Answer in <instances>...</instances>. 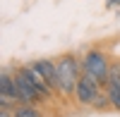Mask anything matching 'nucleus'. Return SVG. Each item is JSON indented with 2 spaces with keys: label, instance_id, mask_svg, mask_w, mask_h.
I'll return each instance as SVG.
<instances>
[{
  "label": "nucleus",
  "instance_id": "3",
  "mask_svg": "<svg viewBox=\"0 0 120 117\" xmlns=\"http://www.w3.org/2000/svg\"><path fill=\"white\" fill-rule=\"evenodd\" d=\"M98 93H101V84H98L94 76L82 74V79H79V84H77V91H75V98L82 105H94Z\"/></svg>",
  "mask_w": 120,
  "mask_h": 117
},
{
  "label": "nucleus",
  "instance_id": "6",
  "mask_svg": "<svg viewBox=\"0 0 120 117\" xmlns=\"http://www.w3.org/2000/svg\"><path fill=\"white\" fill-rule=\"evenodd\" d=\"M12 115H15V117H43L41 110H36L34 105H26V103L15 105V108H12Z\"/></svg>",
  "mask_w": 120,
  "mask_h": 117
},
{
  "label": "nucleus",
  "instance_id": "5",
  "mask_svg": "<svg viewBox=\"0 0 120 117\" xmlns=\"http://www.w3.org/2000/svg\"><path fill=\"white\" fill-rule=\"evenodd\" d=\"M0 98H3V108H10V103L17 105V86H15V76H10L7 72L0 79Z\"/></svg>",
  "mask_w": 120,
  "mask_h": 117
},
{
  "label": "nucleus",
  "instance_id": "1",
  "mask_svg": "<svg viewBox=\"0 0 120 117\" xmlns=\"http://www.w3.org/2000/svg\"><path fill=\"white\" fill-rule=\"evenodd\" d=\"M55 65H58V91L65 96H75L77 84L82 79V62L75 55L65 53L55 60Z\"/></svg>",
  "mask_w": 120,
  "mask_h": 117
},
{
  "label": "nucleus",
  "instance_id": "7",
  "mask_svg": "<svg viewBox=\"0 0 120 117\" xmlns=\"http://www.w3.org/2000/svg\"><path fill=\"white\" fill-rule=\"evenodd\" d=\"M106 3H108V5H115V7H118V5H120V0H106Z\"/></svg>",
  "mask_w": 120,
  "mask_h": 117
},
{
  "label": "nucleus",
  "instance_id": "2",
  "mask_svg": "<svg viewBox=\"0 0 120 117\" xmlns=\"http://www.w3.org/2000/svg\"><path fill=\"white\" fill-rule=\"evenodd\" d=\"M82 74L94 76L98 84H106L108 76H111V65H108L106 55L101 50H89L82 57Z\"/></svg>",
  "mask_w": 120,
  "mask_h": 117
},
{
  "label": "nucleus",
  "instance_id": "4",
  "mask_svg": "<svg viewBox=\"0 0 120 117\" xmlns=\"http://www.w3.org/2000/svg\"><path fill=\"white\" fill-rule=\"evenodd\" d=\"M31 67L51 89H58V65L53 60H36V62H31Z\"/></svg>",
  "mask_w": 120,
  "mask_h": 117
}]
</instances>
